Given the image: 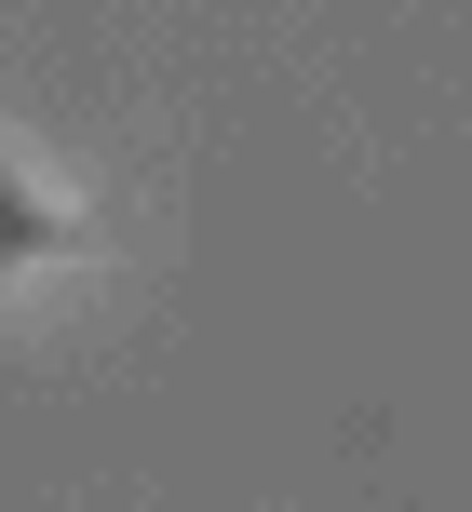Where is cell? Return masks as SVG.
I'll list each match as a JSON object with an SVG mask.
<instances>
[{"label": "cell", "mask_w": 472, "mask_h": 512, "mask_svg": "<svg viewBox=\"0 0 472 512\" xmlns=\"http://www.w3.org/2000/svg\"><path fill=\"white\" fill-rule=\"evenodd\" d=\"M68 243H81V216L54 203V189L27 176L14 149H0V283H14V270H41V256H68Z\"/></svg>", "instance_id": "obj_1"}]
</instances>
